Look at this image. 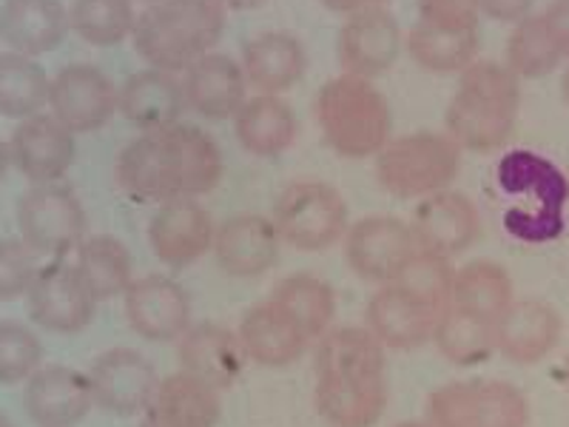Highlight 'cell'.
Listing matches in <instances>:
<instances>
[{"label":"cell","mask_w":569,"mask_h":427,"mask_svg":"<svg viewBox=\"0 0 569 427\" xmlns=\"http://www.w3.org/2000/svg\"><path fill=\"white\" fill-rule=\"evenodd\" d=\"M222 151L208 131L191 123L142 131L120 151L114 180L134 202L200 200L222 180Z\"/></svg>","instance_id":"cell-1"},{"label":"cell","mask_w":569,"mask_h":427,"mask_svg":"<svg viewBox=\"0 0 569 427\" xmlns=\"http://www.w3.org/2000/svg\"><path fill=\"white\" fill-rule=\"evenodd\" d=\"M388 359L365 325H339L317 342L313 401L330 427H373L388 408Z\"/></svg>","instance_id":"cell-2"},{"label":"cell","mask_w":569,"mask_h":427,"mask_svg":"<svg viewBox=\"0 0 569 427\" xmlns=\"http://www.w3.org/2000/svg\"><path fill=\"white\" fill-rule=\"evenodd\" d=\"M521 106V86L507 63L476 60L461 71L453 98L447 103V135L461 151L490 155L505 149L512 137Z\"/></svg>","instance_id":"cell-3"},{"label":"cell","mask_w":569,"mask_h":427,"mask_svg":"<svg viewBox=\"0 0 569 427\" xmlns=\"http://www.w3.org/2000/svg\"><path fill=\"white\" fill-rule=\"evenodd\" d=\"M220 0H160L137 14L134 49L151 69L186 71L213 52L226 32Z\"/></svg>","instance_id":"cell-4"},{"label":"cell","mask_w":569,"mask_h":427,"mask_svg":"<svg viewBox=\"0 0 569 427\" xmlns=\"http://www.w3.org/2000/svg\"><path fill=\"white\" fill-rule=\"evenodd\" d=\"M317 123L328 149L348 160L373 157L390 142L393 111L373 80L339 75L317 95Z\"/></svg>","instance_id":"cell-5"},{"label":"cell","mask_w":569,"mask_h":427,"mask_svg":"<svg viewBox=\"0 0 569 427\" xmlns=\"http://www.w3.org/2000/svg\"><path fill=\"white\" fill-rule=\"evenodd\" d=\"M461 146L439 131H413L390 140L376 155V180L399 200L439 195L459 177Z\"/></svg>","instance_id":"cell-6"},{"label":"cell","mask_w":569,"mask_h":427,"mask_svg":"<svg viewBox=\"0 0 569 427\" xmlns=\"http://www.w3.org/2000/svg\"><path fill=\"white\" fill-rule=\"evenodd\" d=\"M273 226L297 251H325L345 240L350 208L337 188L322 180H299L273 202Z\"/></svg>","instance_id":"cell-7"},{"label":"cell","mask_w":569,"mask_h":427,"mask_svg":"<svg viewBox=\"0 0 569 427\" xmlns=\"http://www.w3.org/2000/svg\"><path fill=\"white\" fill-rule=\"evenodd\" d=\"M427 421L433 427H527L530 401L512 383L467 379L430 394Z\"/></svg>","instance_id":"cell-8"},{"label":"cell","mask_w":569,"mask_h":427,"mask_svg":"<svg viewBox=\"0 0 569 427\" xmlns=\"http://www.w3.org/2000/svg\"><path fill=\"white\" fill-rule=\"evenodd\" d=\"M18 231L38 257H63L86 240V208L66 182H40L18 200Z\"/></svg>","instance_id":"cell-9"},{"label":"cell","mask_w":569,"mask_h":427,"mask_svg":"<svg viewBox=\"0 0 569 427\" xmlns=\"http://www.w3.org/2000/svg\"><path fill=\"white\" fill-rule=\"evenodd\" d=\"M419 251L410 222L393 214H370L345 234V262L350 271L379 288L396 282Z\"/></svg>","instance_id":"cell-10"},{"label":"cell","mask_w":569,"mask_h":427,"mask_svg":"<svg viewBox=\"0 0 569 427\" xmlns=\"http://www.w3.org/2000/svg\"><path fill=\"white\" fill-rule=\"evenodd\" d=\"M49 109L69 131L89 135L120 111V89L98 66L71 63L52 78Z\"/></svg>","instance_id":"cell-11"},{"label":"cell","mask_w":569,"mask_h":427,"mask_svg":"<svg viewBox=\"0 0 569 427\" xmlns=\"http://www.w3.org/2000/svg\"><path fill=\"white\" fill-rule=\"evenodd\" d=\"M94 405L111 416H142L160 388L154 365L134 348H111L89 368Z\"/></svg>","instance_id":"cell-12"},{"label":"cell","mask_w":569,"mask_h":427,"mask_svg":"<svg viewBox=\"0 0 569 427\" xmlns=\"http://www.w3.org/2000/svg\"><path fill=\"white\" fill-rule=\"evenodd\" d=\"M27 299L32 322L60 337H71L89 328L100 305L78 277L74 266H66V262L40 268Z\"/></svg>","instance_id":"cell-13"},{"label":"cell","mask_w":569,"mask_h":427,"mask_svg":"<svg viewBox=\"0 0 569 427\" xmlns=\"http://www.w3.org/2000/svg\"><path fill=\"white\" fill-rule=\"evenodd\" d=\"M401 54V27L388 7L348 14L339 29L337 58L345 75L373 80L393 69Z\"/></svg>","instance_id":"cell-14"},{"label":"cell","mask_w":569,"mask_h":427,"mask_svg":"<svg viewBox=\"0 0 569 427\" xmlns=\"http://www.w3.org/2000/svg\"><path fill=\"white\" fill-rule=\"evenodd\" d=\"M126 319L137 337L149 342H177L191 328V297L177 279L149 274L129 285L123 294Z\"/></svg>","instance_id":"cell-15"},{"label":"cell","mask_w":569,"mask_h":427,"mask_svg":"<svg viewBox=\"0 0 569 427\" xmlns=\"http://www.w3.org/2000/svg\"><path fill=\"white\" fill-rule=\"evenodd\" d=\"M217 226L200 200L160 202L149 222L151 251L169 268H188L213 251Z\"/></svg>","instance_id":"cell-16"},{"label":"cell","mask_w":569,"mask_h":427,"mask_svg":"<svg viewBox=\"0 0 569 427\" xmlns=\"http://www.w3.org/2000/svg\"><path fill=\"white\" fill-rule=\"evenodd\" d=\"M410 228H413L421 251L453 259L476 246L481 234V217L470 197L445 188L439 195L416 202L413 214H410Z\"/></svg>","instance_id":"cell-17"},{"label":"cell","mask_w":569,"mask_h":427,"mask_svg":"<svg viewBox=\"0 0 569 427\" xmlns=\"http://www.w3.org/2000/svg\"><path fill=\"white\" fill-rule=\"evenodd\" d=\"M9 149H12V169H18L32 186L60 182L78 157L74 131L66 129L54 115L43 111L20 120Z\"/></svg>","instance_id":"cell-18"},{"label":"cell","mask_w":569,"mask_h":427,"mask_svg":"<svg viewBox=\"0 0 569 427\" xmlns=\"http://www.w3.org/2000/svg\"><path fill=\"white\" fill-rule=\"evenodd\" d=\"M23 408L38 427H78L94 408L89 374L69 365H40L29 376Z\"/></svg>","instance_id":"cell-19"},{"label":"cell","mask_w":569,"mask_h":427,"mask_svg":"<svg viewBox=\"0 0 569 427\" xmlns=\"http://www.w3.org/2000/svg\"><path fill=\"white\" fill-rule=\"evenodd\" d=\"M279 246H282V237L271 217L246 211L233 214L217 228L213 257L228 277L253 279L277 266Z\"/></svg>","instance_id":"cell-20"},{"label":"cell","mask_w":569,"mask_h":427,"mask_svg":"<svg viewBox=\"0 0 569 427\" xmlns=\"http://www.w3.org/2000/svg\"><path fill=\"white\" fill-rule=\"evenodd\" d=\"M436 322L439 317L396 282L382 285L365 308V328L382 342L385 350H416L433 342Z\"/></svg>","instance_id":"cell-21"},{"label":"cell","mask_w":569,"mask_h":427,"mask_svg":"<svg viewBox=\"0 0 569 427\" xmlns=\"http://www.w3.org/2000/svg\"><path fill=\"white\" fill-rule=\"evenodd\" d=\"M177 359L180 370L191 374L213 390H228L240 379L246 365L240 334L217 322H197L177 339Z\"/></svg>","instance_id":"cell-22"},{"label":"cell","mask_w":569,"mask_h":427,"mask_svg":"<svg viewBox=\"0 0 569 427\" xmlns=\"http://www.w3.org/2000/svg\"><path fill=\"white\" fill-rule=\"evenodd\" d=\"M561 314L543 299H516L496 322V350L516 365H536L561 342Z\"/></svg>","instance_id":"cell-23"},{"label":"cell","mask_w":569,"mask_h":427,"mask_svg":"<svg viewBox=\"0 0 569 427\" xmlns=\"http://www.w3.org/2000/svg\"><path fill=\"white\" fill-rule=\"evenodd\" d=\"M182 91L202 120H233L248 100V80L231 54L211 52L182 71Z\"/></svg>","instance_id":"cell-24"},{"label":"cell","mask_w":569,"mask_h":427,"mask_svg":"<svg viewBox=\"0 0 569 427\" xmlns=\"http://www.w3.org/2000/svg\"><path fill=\"white\" fill-rule=\"evenodd\" d=\"M240 342L251 363L262 368H288L308 350L311 339L277 299L253 305L240 322Z\"/></svg>","instance_id":"cell-25"},{"label":"cell","mask_w":569,"mask_h":427,"mask_svg":"<svg viewBox=\"0 0 569 427\" xmlns=\"http://www.w3.org/2000/svg\"><path fill=\"white\" fill-rule=\"evenodd\" d=\"M242 71L257 95H284L308 71V52L302 40L282 29H271L242 46Z\"/></svg>","instance_id":"cell-26"},{"label":"cell","mask_w":569,"mask_h":427,"mask_svg":"<svg viewBox=\"0 0 569 427\" xmlns=\"http://www.w3.org/2000/svg\"><path fill=\"white\" fill-rule=\"evenodd\" d=\"M69 32V9L60 0H3L0 7V40L9 52L40 58L58 49Z\"/></svg>","instance_id":"cell-27"},{"label":"cell","mask_w":569,"mask_h":427,"mask_svg":"<svg viewBox=\"0 0 569 427\" xmlns=\"http://www.w3.org/2000/svg\"><path fill=\"white\" fill-rule=\"evenodd\" d=\"M186 91L174 71L140 69L120 86V115L140 131L169 129L186 111Z\"/></svg>","instance_id":"cell-28"},{"label":"cell","mask_w":569,"mask_h":427,"mask_svg":"<svg viewBox=\"0 0 569 427\" xmlns=\"http://www.w3.org/2000/svg\"><path fill=\"white\" fill-rule=\"evenodd\" d=\"M220 419V390L180 370L162 379L149 408L142 410L140 427H217Z\"/></svg>","instance_id":"cell-29"},{"label":"cell","mask_w":569,"mask_h":427,"mask_svg":"<svg viewBox=\"0 0 569 427\" xmlns=\"http://www.w3.org/2000/svg\"><path fill=\"white\" fill-rule=\"evenodd\" d=\"M297 115L277 95H253L233 117V135L253 157H279L297 140Z\"/></svg>","instance_id":"cell-30"},{"label":"cell","mask_w":569,"mask_h":427,"mask_svg":"<svg viewBox=\"0 0 569 427\" xmlns=\"http://www.w3.org/2000/svg\"><path fill=\"white\" fill-rule=\"evenodd\" d=\"M71 266L98 302L120 297L134 282V257L126 248V242H120L111 234L86 237L74 251Z\"/></svg>","instance_id":"cell-31"},{"label":"cell","mask_w":569,"mask_h":427,"mask_svg":"<svg viewBox=\"0 0 569 427\" xmlns=\"http://www.w3.org/2000/svg\"><path fill=\"white\" fill-rule=\"evenodd\" d=\"M512 302H516V291H512V279L505 266H498L492 259H472L467 266L456 268V308L496 325Z\"/></svg>","instance_id":"cell-32"},{"label":"cell","mask_w":569,"mask_h":427,"mask_svg":"<svg viewBox=\"0 0 569 427\" xmlns=\"http://www.w3.org/2000/svg\"><path fill=\"white\" fill-rule=\"evenodd\" d=\"M481 49L479 29H441L416 20L408 32V54L427 71L453 75L476 63Z\"/></svg>","instance_id":"cell-33"},{"label":"cell","mask_w":569,"mask_h":427,"mask_svg":"<svg viewBox=\"0 0 569 427\" xmlns=\"http://www.w3.org/2000/svg\"><path fill=\"white\" fill-rule=\"evenodd\" d=\"M52 78L34 58L18 52L0 54V117L27 120L49 106Z\"/></svg>","instance_id":"cell-34"},{"label":"cell","mask_w":569,"mask_h":427,"mask_svg":"<svg viewBox=\"0 0 569 427\" xmlns=\"http://www.w3.org/2000/svg\"><path fill=\"white\" fill-rule=\"evenodd\" d=\"M284 311L299 322L308 339H322L333 328L337 317V294L313 274H291L273 288V297Z\"/></svg>","instance_id":"cell-35"},{"label":"cell","mask_w":569,"mask_h":427,"mask_svg":"<svg viewBox=\"0 0 569 427\" xmlns=\"http://www.w3.org/2000/svg\"><path fill=\"white\" fill-rule=\"evenodd\" d=\"M433 345L447 363L459 365V368H472V365L487 363L496 354V325L453 305L436 322Z\"/></svg>","instance_id":"cell-36"},{"label":"cell","mask_w":569,"mask_h":427,"mask_svg":"<svg viewBox=\"0 0 569 427\" xmlns=\"http://www.w3.org/2000/svg\"><path fill=\"white\" fill-rule=\"evenodd\" d=\"M561 60L567 58H563L561 46L556 43L541 14H530V18L518 20L516 29L507 38V69L518 80L547 78V75H552L561 66Z\"/></svg>","instance_id":"cell-37"},{"label":"cell","mask_w":569,"mask_h":427,"mask_svg":"<svg viewBox=\"0 0 569 427\" xmlns=\"http://www.w3.org/2000/svg\"><path fill=\"white\" fill-rule=\"evenodd\" d=\"M134 23V0H74L69 7L71 32L100 49H109V46L131 38Z\"/></svg>","instance_id":"cell-38"},{"label":"cell","mask_w":569,"mask_h":427,"mask_svg":"<svg viewBox=\"0 0 569 427\" xmlns=\"http://www.w3.org/2000/svg\"><path fill=\"white\" fill-rule=\"evenodd\" d=\"M396 285L408 288L413 297L441 319V314L453 308V288H456V266L450 257H441L433 251H419L410 259L405 271L399 274Z\"/></svg>","instance_id":"cell-39"},{"label":"cell","mask_w":569,"mask_h":427,"mask_svg":"<svg viewBox=\"0 0 569 427\" xmlns=\"http://www.w3.org/2000/svg\"><path fill=\"white\" fill-rule=\"evenodd\" d=\"M43 365V342L29 325L0 319V385L29 383Z\"/></svg>","instance_id":"cell-40"},{"label":"cell","mask_w":569,"mask_h":427,"mask_svg":"<svg viewBox=\"0 0 569 427\" xmlns=\"http://www.w3.org/2000/svg\"><path fill=\"white\" fill-rule=\"evenodd\" d=\"M38 274V254L27 242L0 240V302L27 297Z\"/></svg>","instance_id":"cell-41"},{"label":"cell","mask_w":569,"mask_h":427,"mask_svg":"<svg viewBox=\"0 0 569 427\" xmlns=\"http://www.w3.org/2000/svg\"><path fill=\"white\" fill-rule=\"evenodd\" d=\"M421 23L441 29H479V0H416Z\"/></svg>","instance_id":"cell-42"},{"label":"cell","mask_w":569,"mask_h":427,"mask_svg":"<svg viewBox=\"0 0 569 427\" xmlns=\"http://www.w3.org/2000/svg\"><path fill=\"white\" fill-rule=\"evenodd\" d=\"M536 0H479L481 14L498 20V23H518L530 18Z\"/></svg>","instance_id":"cell-43"},{"label":"cell","mask_w":569,"mask_h":427,"mask_svg":"<svg viewBox=\"0 0 569 427\" xmlns=\"http://www.w3.org/2000/svg\"><path fill=\"white\" fill-rule=\"evenodd\" d=\"M541 18L550 27L556 43L561 46L563 58H569V0H552L550 7L541 12Z\"/></svg>","instance_id":"cell-44"},{"label":"cell","mask_w":569,"mask_h":427,"mask_svg":"<svg viewBox=\"0 0 569 427\" xmlns=\"http://www.w3.org/2000/svg\"><path fill=\"white\" fill-rule=\"evenodd\" d=\"M328 12L333 14H356L362 12V9H373V7H388L390 0H319Z\"/></svg>","instance_id":"cell-45"},{"label":"cell","mask_w":569,"mask_h":427,"mask_svg":"<svg viewBox=\"0 0 569 427\" xmlns=\"http://www.w3.org/2000/svg\"><path fill=\"white\" fill-rule=\"evenodd\" d=\"M220 3L228 12H251V9L262 7L266 0H220Z\"/></svg>","instance_id":"cell-46"},{"label":"cell","mask_w":569,"mask_h":427,"mask_svg":"<svg viewBox=\"0 0 569 427\" xmlns=\"http://www.w3.org/2000/svg\"><path fill=\"white\" fill-rule=\"evenodd\" d=\"M9 169H12V149L7 140H0V180L7 177Z\"/></svg>","instance_id":"cell-47"},{"label":"cell","mask_w":569,"mask_h":427,"mask_svg":"<svg viewBox=\"0 0 569 427\" xmlns=\"http://www.w3.org/2000/svg\"><path fill=\"white\" fill-rule=\"evenodd\" d=\"M393 427H433L430 425V421H419V419H408V421H399V425H393Z\"/></svg>","instance_id":"cell-48"},{"label":"cell","mask_w":569,"mask_h":427,"mask_svg":"<svg viewBox=\"0 0 569 427\" xmlns=\"http://www.w3.org/2000/svg\"><path fill=\"white\" fill-rule=\"evenodd\" d=\"M561 95H563V100H567V106H569V66H567V71H563V80H561Z\"/></svg>","instance_id":"cell-49"},{"label":"cell","mask_w":569,"mask_h":427,"mask_svg":"<svg viewBox=\"0 0 569 427\" xmlns=\"http://www.w3.org/2000/svg\"><path fill=\"white\" fill-rule=\"evenodd\" d=\"M563 383H567V390H569V354L567 359H563Z\"/></svg>","instance_id":"cell-50"},{"label":"cell","mask_w":569,"mask_h":427,"mask_svg":"<svg viewBox=\"0 0 569 427\" xmlns=\"http://www.w3.org/2000/svg\"><path fill=\"white\" fill-rule=\"evenodd\" d=\"M0 427H14V425H12V421H9V416L0 414Z\"/></svg>","instance_id":"cell-51"},{"label":"cell","mask_w":569,"mask_h":427,"mask_svg":"<svg viewBox=\"0 0 569 427\" xmlns=\"http://www.w3.org/2000/svg\"><path fill=\"white\" fill-rule=\"evenodd\" d=\"M140 3H146V7H151V3H160V0H140Z\"/></svg>","instance_id":"cell-52"}]
</instances>
